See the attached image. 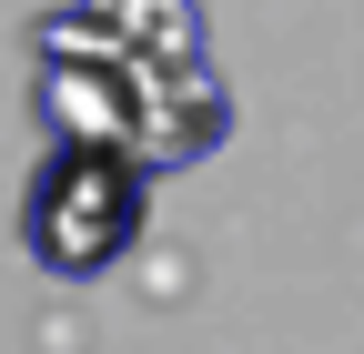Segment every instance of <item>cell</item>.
Wrapping results in <instances>:
<instances>
[{
  "instance_id": "6da1fadb",
  "label": "cell",
  "mask_w": 364,
  "mask_h": 354,
  "mask_svg": "<svg viewBox=\"0 0 364 354\" xmlns=\"http://www.w3.org/2000/svg\"><path fill=\"white\" fill-rule=\"evenodd\" d=\"M152 223V162L102 142H51L21 193V253L61 284H102Z\"/></svg>"
},
{
  "instance_id": "7a4b0ae2",
  "label": "cell",
  "mask_w": 364,
  "mask_h": 354,
  "mask_svg": "<svg viewBox=\"0 0 364 354\" xmlns=\"http://www.w3.org/2000/svg\"><path fill=\"white\" fill-rule=\"evenodd\" d=\"M142 71L102 21L61 11L41 31V71H31V112L51 142H102V152H142Z\"/></svg>"
},
{
  "instance_id": "3957f363",
  "label": "cell",
  "mask_w": 364,
  "mask_h": 354,
  "mask_svg": "<svg viewBox=\"0 0 364 354\" xmlns=\"http://www.w3.org/2000/svg\"><path fill=\"white\" fill-rule=\"evenodd\" d=\"M81 21H102L132 61H203V21L193 0H71Z\"/></svg>"
}]
</instances>
